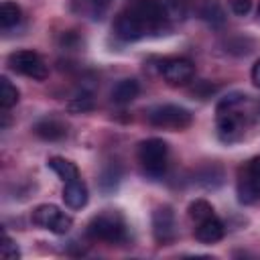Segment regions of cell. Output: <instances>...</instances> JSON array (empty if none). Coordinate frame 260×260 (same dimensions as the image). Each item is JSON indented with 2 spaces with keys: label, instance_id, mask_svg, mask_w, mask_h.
<instances>
[{
  "label": "cell",
  "instance_id": "5bb4252c",
  "mask_svg": "<svg viewBox=\"0 0 260 260\" xmlns=\"http://www.w3.org/2000/svg\"><path fill=\"white\" fill-rule=\"evenodd\" d=\"M197 14L201 20H205L213 28H219L225 22V12H223V6L219 0H201Z\"/></svg>",
  "mask_w": 260,
  "mask_h": 260
},
{
  "label": "cell",
  "instance_id": "44dd1931",
  "mask_svg": "<svg viewBox=\"0 0 260 260\" xmlns=\"http://www.w3.org/2000/svg\"><path fill=\"white\" fill-rule=\"evenodd\" d=\"M187 213H189V217H191L195 223H199V221H203V219H207V217L215 215V213H213L211 203H209V201H205V199H195V201H191V203H189Z\"/></svg>",
  "mask_w": 260,
  "mask_h": 260
},
{
  "label": "cell",
  "instance_id": "3957f363",
  "mask_svg": "<svg viewBox=\"0 0 260 260\" xmlns=\"http://www.w3.org/2000/svg\"><path fill=\"white\" fill-rule=\"evenodd\" d=\"M87 234H89V238L106 242V244H122L128 238L126 219L120 211L106 209V211H102L89 219Z\"/></svg>",
  "mask_w": 260,
  "mask_h": 260
},
{
  "label": "cell",
  "instance_id": "2e32d148",
  "mask_svg": "<svg viewBox=\"0 0 260 260\" xmlns=\"http://www.w3.org/2000/svg\"><path fill=\"white\" fill-rule=\"evenodd\" d=\"M47 165H49V169H51L63 183L73 181V179H79V169H77V165L71 162V160H67V158H63V156H51Z\"/></svg>",
  "mask_w": 260,
  "mask_h": 260
},
{
  "label": "cell",
  "instance_id": "484cf974",
  "mask_svg": "<svg viewBox=\"0 0 260 260\" xmlns=\"http://www.w3.org/2000/svg\"><path fill=\"white\" fill-rule=\"evenodd\" d=\"M215 89H217L215 85H211V83H207V81H199V83H195V85H193V89H191V91H193L197 98H201V100H203V98H209L211 93H215Z\"/></svg>",
  "mask_w": 260,
  "mask_h": 260
},
{
  "label": "cell",
  "instance_id": "e0dca14e",
  "mask_svg": "<svg viewBox=\"0 0 260 260\" xmlns=\"http://www.w3.org/2000/svg\"><path fill=\"white\" fill-rule=\"evenodd\" d=\"M165 14L171 22H181L187 18L189 10H191V0H160Z\"/></svg>",
  "mask_w": 260,
  "mask_h": 260
},
{
  "label": "cell",
  "instance_id": "52a82bcc",
  "mask_svg": "<svg viewBox=\"0 0 260 260\" xmlns=\"http://www.w3.org/2000/svg\"><path fill=\"white\" fill-rule=\"evenodd\" d=\"M8 65L12 71L20 73V75H26L30 79H37V81H43L47 79L49 75V69H47V63L41 59L39 53L35 51H14L8 55Z\"/></svg>",
  "mask_w": 260,
  "mask_h": 260
},
{
  "label": "cell",
  "instance_id": "8fae6325",
  "mask_svg": "<svg viewBox=\"0 0 260 260\" xmlns=\"http://www.w3.org/2000/svg\"><path fill=\"white\" fill-rule=\"evenodd\" d=\"M225 225L217 215H211L199 223H195V240L201 244H215L223 238Z\"/></svg>",
  "mask_w": 260,
  "mask_h": 260
},
{
  "label": "cell",
  "instance_id": "d6986e66",
  "mask_svg": "<svg viewBox=\"0 0 260 260\" xmlns=\"http://www.w3.org/2000/svg\"><path fill=\"white\" fill-rule=\"evenodd\" d=\"M20 16H22V12H20L18 4H14V2H10V0H6V2L0 4V26H2V28H12V26H16V24L20 22Z\"/></svg>",
  "mask_w": 260,
  "mask_h": 260
},
{
  "label": "cell",
  "instance_id": "4fadbf2b",
  "mask_svg": "<svg viewBox=\"0 0 260 260\" xmlns=\"http://www.w3.org/2000/svg\"><path fill=\"white\" fill-rule=\"evenodd\" d=\"M35 134L43 140H49V142H55V140H61L67 136V126L65 122L57 120V118H43L39 120L35 126H32Z\"/></svg>",
  "mask_w": 260,
  "mask_h": 260
},
{
  "label": "cell",
  "instance_id": "5b68a950",
  "mask_svg": "<svg viewBox=\"0 0 260 260\" xmlns=\"http://www.w3.org/2000/svg\"><path fill=\"white\" fill-rule=\"evenodd\" d=\"M146 120L156 128H169V130H183L191 124L193 116L189 110L175 106V104H162L154 106L146 112Z\"/></svg>",
  "mask_w": 260,
  "mask_h": 260
},
{
  "label": "cell",
  "instance_id": "ba28073f",
  "mask_svg": "<svg viewBox=\"0 0 260 260\" xmlns=\"http://www.w3.org/2000/svg\"><path fill=\"white\" fill-rule=\"evenodd\" d=\"M32 223L39 228H45L57 236H63L73 228L71 215H67L65 211H61L57 205H51V203L39 205L32 211Z\"/></svg>",
  "mask_w": 260,
  "mask_h": 260
},
{
  "label": "cell",
  "instance_id": "ac0fdd59",
  "mask_svg": "<svg viewBox=\"0 0 260 260\" xmlns=\"http://www.w3.org/2000/svg\"><path fill=\"white\" fill-rule=\"evenodd\" d=\"M108 4L110 0H73V10L89 18H102Z\"/></svg>",
  "mask_w": 260,
  "mask_h": 260
},
{
  "label": "cell",
  "instance_id": "6da1fadb",
  "mask_svg": "<svg viewBox=\"0 0 260 260\" xmlns=\"http://www.w3.org/2000/svg\"><path fill=\"white\" fill-rule=\"evenodd\" d=\"M171 28L160 0H128L114 20V35L124 43L140 41L148 35H160Z\"/></svg>",
  "mask_w": 260,
  "mask_h": 260
},
{
  "label": "cell",
  "instance_id": "83f0119b",
  "mask_svg": "<svg viewBox=\"0 0 260 260\" xmlns=\"http://www.w3.org/2000/svg\"><path fill=\"white\" fill-rule=\"evenodd\" d=\"M258 16H260V4H258Z\"/></svg>",
  "mask_w": 260,
  "mask_h": 260
},
{
  "label": "cell",
  "instance_id": "7a4b0ae2",
  "mask_svg": "<svg viewBox=\"0 0 260 260\" xmlns=\"http://www.w3.org/2000/svg\"><path fill=\"white\" fill-rule=\"evenodd\" d=\"M217 136L223 142H238L252 120L258 118V104L244 93H230L221 98L215 108Z\"/></svg>",
  "mask_w": 260,
  "mask_h": 260
},
{
  "label": "cell",
  "instance_id": "9c48e42d",
  "mask_svg": "<svg viewBox=\"0 0 260 260\" xmlns=\"http://www.w3.org/2000/svg\"><path fill=\"white\" fill-rule=\"evenodd\" d=\"M152 236L160 246L171 244L177 238V221H175L173 207L160 205L152 211Z\"/></svg>",
  "mask_w": 260,
  "mask_h": 260
},
{
  "label": "cell",
  "instance_id": "d4e9b609",
  "mask_svg": "<svg viewBox=\"0 0 260 260\" xmlns=\"http://www.w3.org/2000/svg\"><path fill=\"white\" fill-rule=\"evenodd\" d=\"M230 8L238 16H246L252 10V0H230Z\"/></svg>",
  "mask_w": 260,
  "mask_h": 260
},
{
  "label": "cell",
  "instance_id": "8992f818",
  "mask_svg": "<svg viewBox=\"0 0 260 260\" xmlns=\"http://www.w3.org/2000/svg\"><path fill=\"white\" fill-rule=\"evenodd\" d=\"M238 199L246 205L260 199V156L248 160L238 173Z\"/></svg>",
  "mask_w": 260,
  "mask_h": 260
},
{
  "label": "cell",
  "instance_id": "7402d4cb",
  "mask_svg": "<svg viewBox=\"0 0 260 260\" xmlns=\"http://www.w3.org/2000/svg\"><path fill=\"white\" fill-rule=\"evenodd\" d=\"M67 110H69L71 114H85V112L93 110V98H91V93L81 91L79 95L71 98L69 104H67Z\"/></svg>",
  "mask_w": 260,
  "mask_h": 260
},
{
  "label": "cell",
  "instance_id": "4316f807",
  "mask_svg": "<svg viewBox=\"0 0 260 260\" xmlns=\"http://www.w3.org/2000/svg\"><path fill=\"white\" fill-rule=\"evenodd\" d=\"M252 81H254V85H258L260 87V59L254 63V67H252Z\"/></svg>",
  "mask_w": 260,
  "mask_h": 260
},
{
  "label": "cell",
  "instance_id": "30bf717a",
  "mask_svg": "<svg viewBox=\"0 0 260 260\" xmlns=\"http://www.w3.org/2000/svg\"><path fill=\"white\" fill-rule=\"evenodd\" d=\"M158 69H160V75L165 77V81L171 83V85H185L195 75V65L189 59H183V57L165 59Z\"/></svg>",
  "mask_w": 260,
  "mask_h": 260
},
{
  "label": "cell",
  "instance_id": "7c38bea8",
  "mask_svg": "<svg viewBox=\"0 0 260 260\" xmlns=\"http://www.w3.org/2000/svg\"><path fill=\"white\" fill-rule=\"evenodd\" d=\"M63 201L69 209H81L85 207L87 203V187L81 179H73V181H67L65 187H63Z\"/></svg>",
  "mask_w": 260,
  "mask_h": 260
},
{
  "label": "cell",
  "instance_id": "277c9868",
  "mask_svg": "<svg viewBox=\"0 0 260 260\" xmlns=\"http://www.w3.org/2000/svg\"><path fill=\"white\" fill-rule=\"evenodd\" d=\"M138 162L146 177L160 179L169 165V146L162 138H148L138 144Z\"/></svg>",
  "mask_w": 260,
  "mask_h": 260
},
{
  "label": "cell",
  "instance_id": "9a60e30c",
  "mask_svg": "<svg viewBox=\"0 0 260 260\" xmlns=\"http://www.w3.org/2000/svg\"><path fill=\"white\" fill-rule=\"evenodd\" d=\"M138 91H140V83H138L136 79H132V77L122 79V81H118V83L114 85V89H112V102L118 104V106L130 104V102L138 95Z\"/></svg>",
  "mask_w": 260,
  "mask_h": 260
},
{
  "label": "cell",
  "instance_id": "ffe728a7",
  "mask_svg": "<svg viewBox=\"0 0 260 260\" xmlns=\"http://www.w3.org/2000/svg\"><path fill=\"white\" fill-rule=\"evenodd\" d=\"M18 95L20 93H18L16 85L8 77H0V106H2V110L12 108L18 102Z\"/></svg>",
  "mask_w": 260,
  "mask_h": 260
},
{
  "label": "cell",
  "instance_id": "603a6c76",
  "mask_svg": "<svg viewBox=\"0 0 260 260\" xmlns=\"http://www.w3.org/2000/svg\"><path fill=\"white\" fill-rule=\"evenodd\" d=\"M118 183H120V169H118L116 165H110L108 169L102 171V177H100V187H102V191L110 193V191H114V189L118 187Z\"/></svg>",
  "mask_w": 260,
  "mask_h": 260
},
{
  "label": "cell",
  "instance_id": "cb8c5ba5",
  "mask_svg": "<svg viewBox=\"0 0 260 260\" xmlns=\"http://www.w3.org/2000/svg\"><path fill=\"white\" fill-rule=\"evenodd\" d=\"M0 254H2L4 258H8V260H16V258L20 256L16 244H14L6 234H4V242H2V246H0Z\"/></svg>",
  "mask_w": 260,
  "mask_h": 260
}]
</instances>
